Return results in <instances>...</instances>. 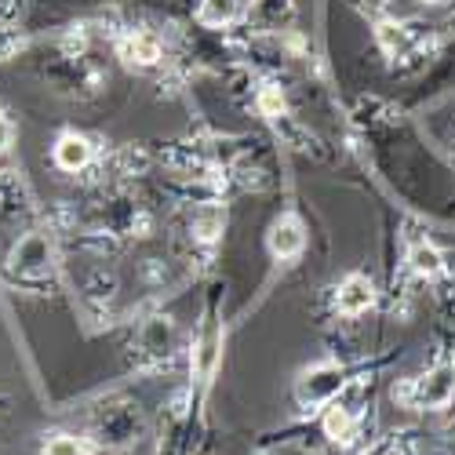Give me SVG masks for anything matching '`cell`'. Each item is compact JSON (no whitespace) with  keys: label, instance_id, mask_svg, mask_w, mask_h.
<instances>
[{"label":"cell","instance_id":"1","mask_svg":"<svg viewBox=\"0 0 455 455\" xmlns=\"http://www.w3.org/2000/svg\"><path fill=\"white\" fill-rule=\"evenodd\" d=\"M339 390H343V368H339V364H317V368H310L307 375H302V387H299L302 401H310V404H321V401H328Z\"/></svg>","mask_w":455,"mask_h":455},{"label":"cell","instance_id":"2","mask_svg":"<svg viewBox=\"0 0 455 455\" xmlns=\"http://www.w3.org/2000/svg\"><path fill=\"white\" fill-rule=\"evenodd\" d=\"M423 408H441L455 397V364H437L434 371H427V379L415 390Z\"/></svg>","mask_w":455,"mask_h":455},{"label":"cell","instance_id":"3","mask_svg":"<svg viewBox=\"0 0 455 455\" xmlns=\"http://www.w3.org/2000/svg\"><path fill=\"white\" fill-rule=\"evenodd\" d=\"M335 302H339V310H343V314L357 317V314H364L371 302H375V288H371L368 277L354 274V277L343 281V288H339V299H335Z\"/></svg>","mask_w":455,"mask_h":455},{"label":"cell","instance_id":"4","mask_svg":"<svg viewBox=\"0 0 455 455\" xmlns=\"http://www.w3.org/2000/svg\"><path fill=\"white\" fill-rule=\"evenodd\" d=\"M92 161V142L84 135H62L55 142V164L62 172H81Z\"/></svg>","mask_w":455,"mask_h":455},{"label":"cell","instance_id":"5","mask_svg":"<svg viewBox=\"0 0 455 455\" xmlns=\"http://www.w3.org/2000/svg\"><path fill=\"white\" fill-rule=\"evenodd\" d=\"M302 244H307V234H302V226L295 219H281L274 230H270V251L277 259H291L302 251Z\"/></svg>","mask_w":455,"mask_h":455},{"label":"cell","instance_id":"6","mask_svg":"<svg viewBox=\"0 0 455 455\" xmlns=\"http://www.w3.org/2000/svg\"><path fill=\"white\" fill-rule=\"evenodd\" d=\"M124 55L128 62H139V66H154L161 59V41L154 33H135L132 41L124 44Z\"/></svg>","mask_w":455,"mask_h":455},{"label":"cell","instance_id":"7","mask_svg":"<svg viewBox=\"0 0 455 455\" xmlns=\"http://www.w3.org/2000/svg\"><path fill=\"white\" fill-rule=\"evenodd\" d=\"M411 270L423 274V277H437L444 270V255L434 244H415L411 248Z\"/></svg>","mask_w":455,"mask_h":455},{"label":"cell","instance_id":"8","mask_svg":"<svg viewBox=\"0 0 455 455\" xmlns=\"http://www.w3.org/2000/svg\"><path fill=\"white\" fill-rule=\"evenodd\" d=\"M44 262H48V244H44L41 237H29V241L19 244V251H15V267H22V270H41Z\"/></svg>","mask_w":455,"mask_h":455},{"label":"cell","instance_id":"9","mask_svg":"<svg viewBox=\"0 0 455 455\" xmlns=\"http://www.w3.org/2000/svg\"><path fill=\"white\" fill-rule=\"evenodd\" d=\"M324 434L331 437V441H347L350 434H354V415H350V408H328V415H324Z\"/></svg>","mask_w":455,"mask_h":455},{"label":"cell","instance_id":"10","mask_svg":"<svg viewBox=\"0 0 455 455\" xmlns=\"http://www.w3.org/2000/svg\"><path fill=\"white\" fill-rule=\"evenodd\" d=\"M237 15V0H201V22L204 26H226Z\"/></svg>","mask_w":455,"mask_h":455},{"label":"cell","instance_id":"11","mask_svg":"<svg viewBox=\"0 0 455 455\" xmlns=\"http://www.w3.org/2000/svg\"><path fill=\"white\" fill-rule=\"evenodd\" d=\"M222 234V212L219 208H208L197 215V237L201 241H215Z\"/></svg>","mask_w":455,"mask_h":455},{"label":"cell","instance_id":"12","mask_svg":"<svg viewBox=\"0 0 455 455\" xmlns=\"http://www.w3.org/2000/svg\"><path fill=\"white\" fill-rule=\"evenodd\" d=\"M215 357H219V335H215V328H212V331L204 335V343H201V354H197V371L208 375L212 364H215Z\"/></svg>","mask_w":455,"mask_h":455},{"label":"cell","instance_id":"13","mask_svg":"<svg viewBox=\"0 0 455 455\" xmlns=\"http://www.w3.org/2000/svg\"><path fill=\"white\" fill-rule=\"evenodd\" d=\"M44 455H84V444H81L77 437L59 434V437H52V441L44 444Z\"/></svg>","mask_w":455,"mask_h":455},{"label":"cell","instance_id":"14","mask_svg":"<svg viewBox=\"0 0 455 455\" xmlns=\"http://www.w3.org/2000/svg\"><path fill=\"white\" fill-rule=\"evenodd\" d=\"M379 41H383V48L390 52V55H397L401 48H404V29L401 26H379Z\"/></svg>","mask_w":455,"mask_h":455},{"label":"cell","instance_id":"15","mask_svg":"<svg viewBox=\"0 0 455 455\" xmlns=\"http://www.w3.org/2000/svg\"><path fill=\"white\" fill-rule=\"evenodd\" d=\"M259 109L267 113V117H281V109H284V95L277 88H267L259 95Z\"/></svg>","mask_w":455,"mask_h":455},{"label":"cell","instance_id":"16","mask_svg":"<svg viewBox=\"0 0 455 455\" xmlns=\"http://www.w3.org/2000/svg\"><path fill=\"white\" fill-rule=\"evenodd\" d=\"M8 142H12V124L8 117H0V149H8Z\"/></svg>","mask_w":455,"mask_h":455},{"label":"cell","instance_id":"17","mask_svg":"<svg viewBox=\"0 0 455 455\" xmlns=\"http://www.w3.org/2000/svg\"><path fill=\"white\" fill-rule=\"evenodd\" d=\"M427 4H437V0H427Z\"/></svg>","mask_w":455,"mask_h":455}]
</instances>
